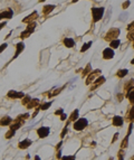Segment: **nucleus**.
<instances>
[{"label":"nucleus","mask_w":134,"mask_h":160,"mask_svg":"<svg viewBox=\"0 0 134 160\" xmlns=\"http://www.w3.org/2000/svg\"><path fill=\"white\" fill-rule=\"evenodd\" d=\"M120 34H121V30L119 29V28L116 27H112L110 30H108L107 33H106V36H105V40L107 41H111L114 40V39H117L120 36Z\"/></svg>","instance_id":"1"},{"label":"nucleus","mask_w":134,"mask_h":160,"mask_svg":"<svg viewBox=\"0 0 134 160\" xmlns=\"http://www.w3.org/2000/svg\"><path fill=\"white\" fill-rule=\"evenodd\" d=\"M104 15V8L103 7H94L92 8V16H93V21L97 22L102 19Z\"/></svg>","instance_id":"2"},{"label":"nucleus","mask_w":134,"mask_h":160,"mask_svg":"<svg viewBox=\"0 0 134 160\" xmlns=\"http://www.w3.org/2000/svg\"><path fill=\"white\" fill-rule=\"evenodd\" d=\"M88 124V121L85 119V118H82V119H78L74 122V130L76 131H82L84 130Z\"/></svg>","instance_id":"3"},{"label":"nucleus","mask_w":134,"mask_h":160,"mask_svg":"<svg viewBox=\"0 0 134 160\" xmlns=\"http://www.w3.org/2000/svg\"><path fill=\"white\" fill-rule=\"evenodd\" d=\"M7 96L9 99H24L26 95H25L24 92H17L15 90H10L7 93Z\"/></svg>","instance_id":"4"},{"label":"nucleus","mask_w":134,"mask_h":160,"mask_svg":"<svg viewBox=\"0 0 134 160\" xmlns=\"http://www.w3.org/2000/svg\"><path fill=\"white\" fill-rule=\"evenodd\" d=\"M99 74H100V69H95V71H92L91 74H89L87 76V78H86L85 84H86V85H91V84L94 82L95 78H96V76H97V75H99Z\"/></svg>","instance_id":"5"},{"label":"nucleus","mask_w":134,"mask_h":160,"mask_svg":"<svg viewBox=\"0 0 134 160\" xmlns=\"http://www.w3.org/2000/svg\"><path fill=\"white\" fill-rule=\"evenodd\" d=\"M50 132V129L48 127H40L37 129V134L40 139H44L46 137H48V134Z\"/></svg>","instance_id":"6"},{"label":"nucleus","mask_w":134,"mask_h":160,"mask_svg":"<svg viewBox=\"0 0 134 160\" xmlns=\"http://www.w3.org/2000/svg\"><path fill=\"white\" fill-rule=\"evenodd\" d=\"M12 15H13L12 9L7 8V9L2 10L1 12H0V20H1V19H10L11 17H12Z\"/></svg>","instance_id":"7"},{"label":"nucleus","mask_w":134,"mask_h":160,"mask_svg":"<svg viewBox=\"0 0 134 160\" xmlns=\"http://www.w3.org/2000/svg\"><path fill=\"white\" fill-rule=\"evenodd\" d=\"M114 57V50L113 48L108 47V48H105L103 50V58L104 60H112Z\"/></svg>","instance_id":"8"},{"label":"nucleus","mask_w":134,"mask_h":160,"mask_svg":"<svg viewBox=\"0 0 134 160\" xmlns=\"http://www.w3.org/2000/svg\"><path fill=\"white\" fill-rule=\"evenodd\" d=\"M105 81H106V78L104 76H100L98 77L96 81H94V83H93V85L91 86V91H94V90H96L98 86H100L103 83H105Z\"/></svg>","instance_id":"9"},{"label":"nucleus","mask_w":134,"mask_h":160,"mask_svg":"<svg viewBox=\"0 0 134 160\" xmlns=\"http://www.w3.org/2000/svg\"><path fill=\"white\" fill-rule=\"evenodd\" d=\"M38 18V12L37 11H34L31 15L27 16L25 19H22V22H25V24H30V22H34L35 21V19Z\"/></svg>","instance_id":"10"},{"label":"nucleus","mask_w":134,"mask_h":160,"mask_svg":"<svg viewBox=\"0 0 134 160\" xmlns=\"http://www.w3.org/2000/svg\"><path fill=\"white\" fill-rule=\"evenodd\" d=\"M32 143V141L31 140H29V139H25V140H22V141L19 142V144H18V147H19V149H27V148H29L30 146H31Z\"/></svg>","instance_id":"11"},{"label":"nucleus","mask_w":134,"mask_h":160,"mask_svg":"<svg viewBox=\"0 0 134 160\" xmlns=\"http://www.w3.org/2000/svg\"><path fill=\"white\" fill-rule=\"evenodd\" d=\"M123 122H124V120H123V118L120 117V115L113 117V120H112V123H113L114 127H122Z\"/></svg>","instance_id":"12"},{"label":"nucleus","mask_w":134,"mask_h":160,"mask_svg":"<svg viewBox=\"0 0 134 160\" xmlns=\"http://www.w3.org/2000/svg\"><path fill=\"white\" fill-rule=\"evenodd\" d=\"M125 120H126L127 122H130V123H132V122L134 121V106H132V108L128 109Z\"/></svg>","instance_id":"13"},{"label":"nucleus","mask_w":134,"mask_h":160,"mask_svg":"<svg viewBox=\"0 0 134 160\" xmlns=\"http://www.w3.org/2000/svg\"><path fill=\"white\" fill-rule=\"evenodd\" d=\"M13 120L11 119L10 117H4L2 119H0V125L1 127H7V125H10L11 123H12Z\"/></svg>","instance_id":"14"},{"label":"nucleus","mask_w":134,"mask_h":160,"mask_svg":"<svg viewBox=\"0 0 134 160\" xmlns=\"http://www.w3.org/2000/svg\"><path fill=\"white\" fill-rule=\"evenodd\" d=\"M39 105H40V100L39 99H31L30 103L27 105V109L31 110V109H34V108H38Z\"/></svg>","instance_id":"15"},{"label":"nucleus","mask_w":134,"mask_h":160,"mask_svg":"<svg viewBox=\"0 0 134 160\" xmlns=\"http://www.w3.org/2000/svg\"><path fill=\"white\" fill-rule=\"evenodd\" d=\"M25 49V44L24 43H18L16 45V54L15 56H13V58H17L19 55H20V53L22 52V50Z\"/></svg>","instance_id":"16"},{"label":"nucleus","mask_w":134,"mask_h":160,"mask_svg":"<svg viewBox=\"0 0 134 160\" xmlns=\"http://www.w3.org/2000/svg\"><path fill=\"white\" fill-rule=\"evenodd\" d=\"M56 8V6L55 5H46L45 7L43 8V13L44 15H48L49 12H52L53 10H54Z\"/></svg>","instance_id":"17"},{"label":"nucleus","mask_w":134,"mask_h":160,"mask_svg":"<svg viewBox=\"0 0 134 160\" xmlns=\"http://www.w3.org/2000/svg\"><path fill=\"white\" fill-rule=\"evenodd\" d=\"M126 99H128L131 104H134V88L126 92Z\"/></svg>","instance_id":"18"},{"label":"nucleus","mask_w":134,"mask_h":160,"mask_svg":"<svg viewBox=\"0 0 134 160\" xmlns=\"http://www.w3.org/2000/svg\"><path fill=\"white\" fill-rule=\"evenodd\" d=\"M63 43L66 47H68V48H72V47H74V45H75V41L73 38H65L63 40Z\"/></svg>","instance_id":"19"},{"label":"nucleus","mask_w":134,"mask_h":160,"mask_svg":"<svg viewBox=\"0 0 134 160\" xmlns=\"http://www.w3.org/2000/svg\"><path fill=\"white\" fill-rule=\"evenodd\" d=\"M78 115H79V111H78L77 109H76V110L73 111L72 114L69 115V121H74V122H75L76 120H78Z\"/></svg>","instance_id":"20"},{"label":"nucleus","mask_w":134,"mask_h":160,"mask_svg":"<svg viewBox=\"0 0 134 160\" xmlns=\"http://www.w3.org/2000/svg\"><path fill=\"white\" fill-rule=\"evenodd\" d=\"M91 72H92V66H91V64H87L85 68L83 69V72H82V76H83V77L88 76V75L91 74Z\"/></svg>","instance_id":"21"},{"label":"nucleus","mask_w":134,"mask_h":160,"mask_svg":"<svg viewBox=\"0 0 134 160\" xmlns=\"http://www.w3.org/2000/svg\"><path fill=\"white\" fill-rule=\"evenodd\" d=\"M133 88H134V80L132 78V80H130L128 82L125 83V85H124V90L127 92V91H130V90H131V89H133Z\"/></svg>","instance_id":"22"},{"label":"nucleus","mask_w":134,"mask_h":160,"mask_svg":"<svg viewBox=\"0 0 134 160\" xmlns=\"http://www.w3.org/2000/svg\"><path fill=\"white\" fill-rule=\"evenodd\" d=\"M121 45V41H120V39L117 38V39H114V40H112L111 43H110V47L111 48H113V49H115L117 48V47Z\"/></svg>","instance_id":"23"},{"label":"nucleus","mask_w":134,"mask_h":160,"mask_svg":"<svg viewBox=\"0 0 134 160\" xmlns=\"http://www.w3.org/2000/svg\"><path fill=\"white\" fill-rule=\"evenodd\" d=\"M127 73L128 71L126 68H123V69H120L119 72L116 73V75H117V77H120V78H123V77H125L127 75Z\"/></svg>","instance_id":"24"},{"label":"nucleus","mask_w":134,"mask_h":160,"mask_svg":"<svg viewBox=\"0 0 134 160\" xmlns=\"http://www.w3.org/2000/svg\"><path fill=\"white\" fill-rule=\"evenodd\" d=\"M128 137H130V136H127V134H126V137H125V138L122 140V142H121V149H126V148H127V146H128Z\"/></svg>","instance_id":"25"},{"label":"nucleus","mask_w":134,"mask_h":160,"mask_svg":"<svg viewBox=\"0 0 134 160\" xmlns=\"http://www.w3.org/2000/svg\"><path fill=\"white\" fill-rule=\"evenodd\" d=\"M34 32H31V30H28V29H26L25 32H22L21 34H20V38L21 39H24V38H27V37H29L30 35H31Z\"/></svg>","instance_id":"26"},{"label":"nucleus","mask_w":134,"mask_h":160,"mask_svg":"<svg viewBox=\"0 0 134 160\" xmlns=\"http://www.w3.org/2000/svg\"><path fill=\"white\" fill-rule=\"evenodd\" d=\"M61 90H63V88H58V89H55V91L50 92V93H48V97H53V96H56L57 94H59L61 92Z\"/></svg>","instance_id":"27"},{"label":"nucleus","mask_w":134,"mask_h":160,"mask_svg":"<svg viewBox=\"0 0 134 160\" xmlns=\"http://www.w3.org/2000/svg\"><path fill=\"white\" fill-rule=\"evenodd\" d=\"M52 104H53V102L50 101V102H47V103H44V104H40V105H39V108H40L41 111H45V110H47V109H49Z\"/></svg>","instance_id":"28"},{"label":"nucleus","mask_w":134,"mask_h":160,"mask_svg":"<svg viewBox=\"0 0 134 160\" xmlns=\"http://www.w3.org/2000/svg\"><path fill=\"white\" fill-rule=\"evenodd\" d=\"M30 101H31V97L29 96V95H26V96L24 97V99H22V105H25V106H27L28 104H29L30 103Z\"/></svg>","instance_id":"29"},{"label":"nucleus","mask_w":134,"mask_h":160,"mask_svg":"<svg viewBox=\"0 0 134 160\" xmlns=\"http://www.w3.org/2000/svg\"><path fill=\"white\" fill-rule=\"evenodd\" d=\"M91 45H92V41H88V43H86V44H84L83 46H82V48H80V53H84V52H86L89 47H91Z\"/></svg>","instance_id":"30"},{"label":"nucleus","mask_w":134,"mask_h":160,"mask_svg":"<svg viewBox=\"0 0 134 160\" xmlns=\"http://www.w3.org/2000/svg\"><path fill=\"white\" fill-rule=\"evenodd\" d=\"M15 133H16V131H15V130H11V129H10V130L8 131L7 133H6L5 138H6V139H11L13 136H15Z\"/></svg>","instance_id":"31"},{"label":"nucleus","mask_w":134,"mask_h":160,"mask_svg":"<svg viewBox=\"0 0 134 160\" xmlns=\"http://www.w3.org/2000/svg\"><path fill=\"white\" fill-rule=\"evenodd\" d=\"M37 26V24H36L35 21L34 22H30V24H28V26H27V28L26 29H28V30H31V32H34L35 30V27Z\"/></svg>","instance_id":"32"},{"label":"nucleus","mask_w":134,"mask_h":160,"mask_svg":"<svg viewBox=\"0 0 134 160\" xmlns=\"http://www.w3.org/2000/svg\"><path fill=\"white\" fill-rule=\"evenodd\" d=\"M68 132V125H65L63 129V131H61V133H60V138L61 139H64L65 138V136H66V133Z\"/></svg>","instance_id":"33"},{"label":"nucleus","mask_w":134,"mask_h":160,"mask_svg":"<svg viewBox=\"0 0 134 160\" xmlns=\"http://www.w3.org/2000/svg\"><path fill=\"white\" fill-rule=\"evenodd\" d=\"M124 155H125V152H124V149H120L119 153H117V157H119V160H124Z\"/></svg>","instance_id":"34"},{"label":"nucleus","mask_w":134,"mask_h":160,"mask_svg":"<svg viewBox=\"0 0 134 160\" xmlns=\"http://www.w3.org/2000/svg\"><path fill=\"white\" fill-rule=\"evenodd\" d=\"M29 113H25V114H20V115H18L17 118H19V119H21V120H27V119H29Z\"/></svg>","instance_id":"35"},{"label":"nucleus","mask_w":134,"mask_h":160,"mask_svg":"<svg viewBox=\"0 0 134 160\" xmlns=\"http://www.w3.org/2000/svg\"><path fill=\"white\" fill-rule=\"evenodd\" d=\"M127 39L128 40H134V29L131 30V32L127 34Z\"/></svg>","instance_id":"36"},{"label":"nucleus","mask_w":134,"mask_h":160,"mask_svg":"<svg viewBox=\"0 0 134 160\" xmlns=\"http://www.w3.org/2000/svg\"><path fill=\"white\" fill-rule=\"evenodd\" d=\"M130 5H131V1H130V0H126L125 2H123L122 8H123V9H127V8L130 7Z\"/></svg>","instance_id":"37"},{"label":"nucleus","mask_w":134,"mask_h":160,"mask_svg":"<svg viewBox=\"0 0 134 160\" xmlns=\"http://www.w3.org/2000/svg\"><path fill=\"white\" fill-rule=\"evenodd\" d=\"M60 160H75V156H65V157H61Z\"/></svg>","instance_id":"38"},{"label":"nucleus","mask_w":134,"mask_h":160,"mask_svg":"<svg viewBox=\"0 0 134 160\" xmlns=\"http://www.w3.org/2000/svg\"><path fill=\"white\" fill-rule=\"evenodd\" d=\"M126 29L128 30V32H131V30H133V29H134V20H133L132 22H131V24H128V25H127Z\"/></svg>","instance_id":"39"},{"label":"nucleus","mask_w":134,"mask_h":160,"mask_svg":"<svg viewBox=\"0 0 134 160\" xmlns=\"http://www.w3.org/2000/svg\"><path fill=\"white\" fill-rule=\"evenodd\" d=\"M63 113H64L63 109H59V110H56V111H55V115H58V117H60Z\"/></svg>","instance_id":"40"},{"label":"nucleus","mask_w":134,"mask_h":160,"mask_svg":"<svg viewBox=\"0 0 134 160\" xmlns=\"http://www.w3.org/2000/svg\"><path fill=\"white\" fill-rule=\"evenodd\" d=\"M7 46H8V45L6 44V43H5V44H2L1 46H0V53H2V52H4V50H5L6 48H7Z\"/></svg>","instance_id":"41"},{"label":"nucleus","mask_w":134,"mask_h":160,"mask_svg":"<svg viewBox=\"0 0 134 160\" xmlns=\"http://www.w3.org/2000/svg\"><path fill=\"white\" fill-rule=\"evenodd\" d=\"M132 129H133V124L130 123V127H128V130H127V136H130V134L132 133Z\"/></svg>","instance_id":"42"},{"label":"nucleus","mask_w":134,"mask_h":160,"mask_svg":"<svg viewBox=\"0 0 134 160\" xmlns=\"http://www.w3.org/2000/svg\"><path fill=\"white\" fill-rule=\"evenodd\" d=\"M117 138H119V132H116L115 134H114V138H113V139H112V144H113V143H114V142H115V141H116V140H117Z\"/></svg>","instance_id":"43"},{"label":"nucleus","mask_w":134,"mask_h":160,"mask_svg":"<svg viewBox=\"0 0 134 160\" xmlns=\"http://www.w3.org/2000/svg\"><path fill=\"white\" fill-rule=\"evenodd\" d=\"M123 97H124V95L123 94H117V100H119V102H122Z\"/></svg>","instance_id":"44"},{"label":"nucleus","mask_w":134,"mask_h":160,"mask_svg":"<svg viewBox=\"0 0 134 160\" xmlns=\"http://www.w3.org/2000/svg\"><path fill=\"white\" fill-rule=\"evenodd\" d=\"M56 158H57V159H61V151L60 150H58L57 155H56Z\"/></svg>","instance_id":"45"},{"label":"nucleus","mask_w":134,"mask_h":160,"mask_svg":"<svg viewBox=\"0 0 134 160\" xmlns=\"http://www.w3.org/2000/svg\"><path fill=\"white\" fill-rule=\"evenodd\" d=\"M66 118H67V115H66L65 113H63V114L60 115V120H61V121H65V120H66Z\"/></svg>","instance_id":"46"},{"label":"nucleus","mask_w":134,"mask_h":160,"mask_svg":"<svg viewBox=\"0 0 134 160\" xmlns=\"http://www.w3.org/2000/svg\"><path fill=\"white\" fill-rule=\"evenodd\" d=\"M6 25H7V21H2V22H0V29H1L2 27H5Z\"/></svg>","instance_id":"47"},{"label":"nucleus","mask_w":134,"mask_h":160,"mask_svg":"<svg viewBox=\"0 0 134 160\" xmlns=\"http://www.w3.org/2000/svg\"><path fill=\"white\" fill-rule=\"evenodd\" d=\"M35 160H40V157H39L38 155H36L35 156Z\"/></svg>","instance_id":"48"},{"label":"nucleus","mask_w":134,"mask_h":160,"mask_svg":"<svg viewBox=\"0 0 134 160\" xmlns=\"http://www.w3.org/2000/svg\"><path fill=\"white\" fill-rule=\"evenodd\" d=\"M60 146H61V142H59L57 146H56V149H58V148H60Z\"/></svg>","instance_id":"49"},{"label":"nucleus","mask_w":134,"mask_h":160,"mask_svg":"<svg viewBox=\"0 0 134 160\" xmlns=\"http://www.w3.org/2000/svg\"><path fill=\"white\" fill-rule=\"evenodd\" d=\"M131 64H132V65H134V58H133L132 61H131Z\"/></svg>","instance_id":"50"},{"label":"nucleus","mask_w":134,"mask_h":160,"mask_svg":"<svg viewBox=\"0 0 134 160\" xmlns=\"http://www.w3.org/2000/svg\"><path fill=\"white\" fill-rule=\"evenodd\" d=\"M76 1H78V0H72V2H76Z\"/></svg>","instance_id":"51"},{"label":"nucleus","mask_w":134,"mask_h":160,"mask_svg":"<svg viewBox=\"0 0 134 160\" xmlns=\"http://www.w3.org/2000/svg\"><path fill=\"white\" fill-rule=\"evenodd\" d=\"M39 1H40V2H44V1H45V0H39Z\"/></svg>","instance_id":"52"},{"label":"nucleus","mask_w":134,"mask_h":160,"mask_svg":"<svg viewBox=\"0 0 134 160\" xmlns=\"http://www.w3.org/2000/svg\"><path fill=\"white\" fill-rule=\"evenodd\" d=\"M133 48H134V43H133Z\"/></svg>","instance_id":"53"}]
</instances>
